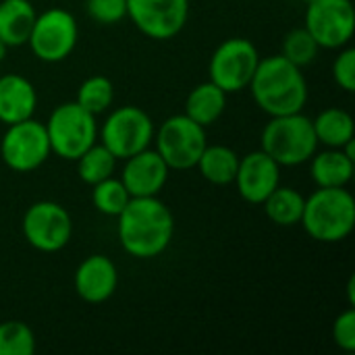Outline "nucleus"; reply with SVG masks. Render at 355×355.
Listing matches in <instances>:
<instances>
[{
	"label": "nucleus",
	"instance_id": "9b49d317",
	"mask_svg": "<svg viewBox=\"0 0 355 355\" xmlns=\"http://www.w3.org/2000/svg\"><path fill=\"white\" fill-rule=\"evenodd\" d=\"M23 237L44 254L60 252L73 235L71 214L56 202H35L23 214Z\"/></svg>",
	"mask_w": 355,
	"mask_h": 355
},
{
	"label": "nucleus",
	"instance_id": "7c9ffc66",
	"mask_svg": "<svg viewBox=\"0 0 355 355\" xmlns=\"http://www.w3.org/2000/svg\"><path fill=\"white\" fill-rule=\"evenodd\" d=\"M333 339L337 343V347H341L343 352L352 354L355 352V310L349 308L343 314L337 316L335 324H333Z\"/></svg>",
	"mask_w": 355,
	"mask_h": 355
},
{
	"label": "nucleus",
	"instance_id": "0eeeda50",
	"mask_svg": "<svg viewBox=\"0 0 355 355\" xmlns=\"http://www.w3.org/2000/svg\"><path fill=\"white\" fill-rule=\"evenodd\" d=\"M77 37L79 29L75 17L64 8H48L35 17L27 44L35 58L44 62H60L71 56Z\"/></svg>",
	"mask_w": 355,
	"mask_h": 355
},
{
	"label": "nucleus",
	"instance_id": "4be33fe9",
	"mask_svg": "<svg viewBox=\"0 0 355 355\" xmlns=\"http://www.w3.org/2000/svg\"><path fill=\"white\" fill-rule=\"evenodd\" d=\"M312 125H314L318 144H324L329 148H341V146H345L347 141L354 139V116L343 108H327V110H322L312 121Z\"/></svg>",
	"mask_w": 355,
	"mask_h": 355
},
{
	"label": "nucleus",
	"instance_id": "6ab92c4d",
	"mask_svg": "<svg viewBox=\"0 0 355 355\" xmlns=\"http://www.w3.org/2000/svg\"><path fill=\"white\" fill-rule=\"evenodd\" d=\"M37 12L29 0H2L0 2V40L8 48L27 44Z\"/></svg>",
	"mask_w": 355,
	"mask_h": 355
},
{
	"label": "nucleus",
	"instance_id": "cd10ccee",
	"mask_svg": "<svg viewBox=\"0 0 355 355\" xmlns=\"http://www.w3.org/2000/svg\"><path fill=\"white\" fill-rule=\"evenodd\" d=\"M33 331L21 320H8L0 324V355H33Z\"/></svg>",
	"mask_w": 355,
	"mask_h": 355
},
{
	"label": "nucleus",
	"instance_id": "f8f14e48",
	"mask_svg": "<svg viewBox=\"0 0 355 355\" xmlns=\"http://www.w3.org/2000/svg\"><path fill=\"white\" fill-rule=\"evenodd\" d=\"M306 29L320 48L337 50L352 42L355 10L352 0H310L306 2Z\"/></svg>",
	"mask_w": 355,
	"mask_h": 355
},
{
	"label": "nucleus",
	"instance_id": "f03ea898",
	"mask_svg": "<svg viewBox=\"0 0 355 355\" xmlns=\"http://www.w3.org/2000/svg\"><path fill=\"white\" fill-rule=\"evenodd\" d=\"M248 87L268 116L302 112L308 102V81L302 69L283 54L260 58Z\"/></svg>",
	"mask_w": 355,
	"mask_h": 355
},
{
	"label": "nucleus",
	"instance_id": "b1692460",
	"mask_svg": "<svg viewBox=\"0 0 355 355\" xmlns=\"http://www.w3.org/2000/svg\"><path fill=\"white\" fill-rule=\"evenodd\" d=\"M75 162H77V173H79L81 181L87 185H96V183L112 177L114 166H116V158L102 144H94L92 148H87Z\"/></svg>",
	"mask_w": 355,
	"mask_h": 355
},
{
	"label": "nucleus",
	"instance_id": "c85d7f7f",
	"mask_svg": "<svg viewBox=\"0 0 355 355\" xmlns=\"http://www.w3.org/2000/svg\"><path fill=\"white\" fill-rule=\"evenodd\" d=\"M85 8L102 25H114L127 17V0H87Z\"/></svg>",
	"mask_w": 355,
	"mask_h": 355
},
{
	"label": "nucleus",
	"instance_id": "1a4fd4ad",
	"mask_svg": "<svg viewBox=\"0 0 355 355\" xmlns=\"http://www.w3.org/2000/svg\"><path fill=\"white\" fill-rule=\"evenodd\" d=\"M50 152L46 125L35 119L8 125L0 141V156L15 173H31L40 168L48 160Z\"/></svg>",
	"mask_w": 355,
	"mask_h": 355
},
{
	"label": "nucleus",
	"instance_id": "f3484780",
	"mask_svg": "<svg viewBox=\"0 0 355 355\" xmlns=\"http://www.w3.org/2000/svg\"><path fill=\"white\" fill-rule=\"evenodd\" d=\"M37 106V92L29 79L17 73L0 77V121L4 125L31 119Z\"/></svg>",
	"mask_w": 355,
	"mask_h": 355
},
{
	"label": "nucleus",
	"instance_id": "423d86ee",
	"mask_svg": "<svg viewBox=\"0 0 355 355\" xmlns=\"http://www.w3.org/2000/svg\"><path fill=\"white\" fill-rule=\"evenodd\" d=\"M206 146V127L187 114L168 116L156 131V152L173 171L193 168Z\"/></svg>",
	"mask_w": 355,
	"mask_h": 355
},
{
	"label": "nucleus",
	"instance_id": "7ed1b4c3",
	"mask_svg": "<svg viewBox=\"0 0 355 355\" xmlns=\"http://www.w3.org/2000/svg\"><path fill=\"white\" fill-rule=\"evenodd\" d=\"M300 225L320 243H339L355 227V200L345 187H318L304 204Z\"/></svg>",
	"mask_w": 355,
	"mask_h": 355
},
{
	"label": "nucleus",
	"instance_id": "393cba45",
	"mask_svg": "<svg viewBox=\"0 0 355 355\" xmlns=\"http://www.w3.org/2000/svg\"><path fill=\"white\" fill-rule=\"evenodd\" d=\"M112 100H114L112 81L104 75H94L79 85L75 102L92 114H102L110 108Z\"/></svg>",
	"mask_w": 355,
	"mask_h": 355
},
{
	"label": "nucleus",
	"instance_id": "412c9836",
	"mask_svg": "<svg viewBox=\"0 0 355 355\" xmlns=\"http://www.w3.org/2000/svg\"><path fill=\"white\" fill-rule=\"evenodd\" d=\"M196 168L212 185H229L235 181L239 156L227 146H206Z\"/></svg>",
	"mask_w": 355,
	"mask_h": 355
},
{
	"label": "nucleus",
	"instance_id": "2eb2a0df",
	"mask_svg": "<svg viewBox=\"0 0 355 355\" xmlns=\"http://www.w3.org/2000/svg\"><path fill=\"white\" fill-rule=\"evenodd\" d=\"M168 164L156 150H141L129 158H125L123 168V185L127 187L131 198H152L162 191L168 179Z\"/></svg>",
	"mask_w": 355,
	"mask_h": 355
},
{
	"label": "nucleus",
	"instance_id": "ddd939ff",
	"mask_svg": "<svg viewBox=\"0 0 355 355\" xmlns=\"http://www.w3.org/2000/svg\"><path fill=\"white\" fill-rule=\"evenodd\" d=\"M127 17L144 35L171 40L189 19V0H127Z\"/></svg>",
	"mask_w": 355,
	"mask_h": 355
},
{
	"label": "nucleus",
	"instance_id": "c756f323",
	"mask_svg": "<svg viewBox=\"0 0 355 355\" xmlns=\"http://www.w3.org/2000/svg\"><path fill=\"white\" fill-rule=\"evenodd\" d=\"M333 79L335 83L345 89L347 94H352L355 89V50L354 48H345L339 52V56L333 62Z\"/></svg>",
	"mask_w": 355,
	"mask_h": 355
},
{
	"label": "nucleus",
	"instance_id": "473e14b6",
	"mask_svg": "<svg viewBox=\"0 0 355 355\" xmlns=\"http://www.w3.org/2000/svg\"><path fill=\"white\" fill-rule=\"evenodd\" d=\"M6 50H8V46L0 40V62L4 60V56H6Z\"/></svg>",
	"mask_w": 355,
	"mask_h": 355
},
{
	"label": "nucleus",
	"instance_id": "5701e85b",
	"mask_svg": "<svg viewBox=\"0 0 355 355\" xmlns=\"http://www.w3.org/2000/svg\"><path fill=\"white\" fill-rule=\"evenodd\" d=\"M304 204H306V198L297 189L281 187V185L262 202L266 216L279 227L300 225L302 214H304Z\"/></svg>",
	"mask_w": 355,
	"mask_h": 355
},
{
	"label": "nucleus",
	"instance_id": "6e6552de",
	"mask_svg": "<svg viewBox=\"0 0 355 355\" xmlns=\"http://www.w3.org/2000/svg\"><path fill=\"white\" fill-rule=\"evenodd\" d=\"M258 62L260 52L250 40L229 37L214 50L210 58V81L216 83L225 94L241 92L250 85Z\"/></svg>",
	"mask_w": 355,
	"mask_h": 355
},
{
	"label": "nucleus",
	"instance_id": "a211bd4d",
	"mask_svg": "<svg viewBox=\"0 0 355 355\" xmlns=\"http://www.w3.org/2000/svg\"><path fill=\"white\" fill-rule=\"evenodd\" d=\"M310 160V173L318 187H345L354 177L355 160L349 158L341 148L316 152Z\"/></svg>",
	"mask_w": 355,
	"mask_h": 355
},
{
	"label": "nucleus",
	"instance_id": "9d476101",
	"mask_svg": "<svg viewBox=\"0 0 355 355\" xmlns=\"http://www.w3.org/2000/svg\"><path fill=\"white\" fill-rule=\"evenodd\" d=\"M154 139V123L137 106H121L112 110L102 127V146L116 160H125L150 146Z\"/></svg>",
	"mask_w": 355,
	"mask_h": 355
},
{
	"label": "nucleus",
	"instance_id": "39448f33",
	"mask_svg": "<svg viewBox=\"0 0 355 355\" xmlns=\"http://www.w3.org/2000/svg\"><path fill=\"white\" fill-rule=\"evenodd\" d=\"M50 150L62 160H77L87 148L96 144L98 125L96 114L81 108L77 102L56 106L46 123Z\"/></svg>",
	"mask_w": 355,
	"mask_h": 355
},
{
	"label": "nucleus",
	"instance_id": "a878e982",
	"mask_svg": "<svg viewBox=\"0 0 355 355\" xmlns=\"http://www.w3.org/2000/svg\"><path fill=\"white\" fill-rule=\"evenodd\" d=\"M129 200H131V196L121 179L108 177V179L92 185V202H94L96 210L106 216H119L123 212V208L129 204Z\"/></svg>",
	"mask_w": 355,
	"mask_h": 355
},
{
	"label": "nucleus",
	"instance_id": "bb28decb",
	"mask_svg": "<svg viewBox=\"0 0 355 355\" xmlns=\"http://www.w3.org/2000/svg\"><path fill=\"white\" fill-rule=\"evenodd\" d=\"M318 50L320 46L316 44V40L310 35V31L306 27H297V29H291L285 40H283V48H281V54L293 62L295 67H308L316 60L318 56Z\"/></svg>",
	"mask_w": 355,
	"mask_h": 355
},
{
	"label": "nucleus",
	"instance_id": "dca6fc26",
	"mask_svg": "<svg viewBox=\"0 0 355 355\" xmlns=\"http://www.w3.org/2000/svg\"><path fill=\"white\" fill-rule=\"evenodd\" d=\"M119 285V272L110 258L89 256L75 272V291L87 304H102L112 297Z\"/></svg>",
	"mask_w": 355,
	"mask_h": 355
},
{
	"label": "nucleus",
	"instance_id": "aec40b11",
	"mask_svg": "<svg viewBox=\"0 0 355 355\" xmlns=\"http://www.w3.org/2000/svg\"><path fill=\"white\" fill-rule=\"evenodd\" d=\"M227 106V94L212 81L196 85L185 102V114L202 127L214 125Z\"/></svg>",
	"mask_w": 355,
	"mask_h": 355
},
{
	"label": "nucleus",
	"instance_id": "2f4dec72",
	"mask_svg": "<svg viewBox=\"0 0 355 355\" xmlns=\"http://www.w3.org/2000/svg\"><path fill=\"white\" fill-rule=\"evenodd\" d=\"M347 295H349V304L355 306V277H352L347 283Z\"/></svg>",
	"mask_w": 355,
	"mask_h": 355
},
{
	"label": "nucleus",
	"instance_id": "20e7f679",
	"mask_svg": "<svg viewBox=\"0 0 355 355\" xmlns=\"http://www.w3.org/2000/svg\"><path fill=\"white\" fill-rule=\"evenodd\" d=\"M262 150L279 166H300L308 162L318 150L312 119L302 112L270 116L262 129Z\"/></svg>",
	"mask_w": 355,
	"mask_h": 355
},
{
	"label": "nucleus",
	"instance_id": "4468645a",
	"mask_svg": "<svg viewBox=\"0 0 355 355\" xmlns=\"http://www.w3.org/2000/svg\"><path fill=\"white\" fill-rule=\"evenodd\" d=\"M281 181V166L264 152H250L239 158V168L235 175V185L239 196L254 206H260Z\"/></svg>",
	"mask_w": 355,
	"mask_h": 355
},
{
	"label": "nucleus",
	"instance_id": "f257e3e1",
	"mask_svg": "<svg viewBox=\"0 0 355 355\" xmlns=\"http://www.w3.org/2000/svg\"><path fill=\"white\" fill-rule=\"evenodd\" d=\"M119 218V241L121 248L139 260L160 256L173 241L175 218L171 208L152 198H131Z\"/></svg>",
	"mask_w": 355,
	"mask_h": 355
}]
</instances>
